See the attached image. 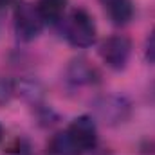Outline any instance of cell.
Here are the masks:
<instances>
[{"label":"cell","instance_id":"cell-1","mask_svg":"<svg viewBox=\"0 0 155 155\" xmlns=\"http://www.w3.org/2000/svg\"><path fill=\"white\" fill-rule=\"evenodd\" d=\"M13 18H15V33L22 41L36 40L45 25L36 4L31 2H16Z\"/></svg>","mask_w":155,"mask_h":155},{"label":"cell","instance_id":"cell-2","mask_svg":"<svg viewBox=\"0 0 155 155\" xmlns=\"http://www.w3.org/2000/svg\"><path fill=\"white\" fill-rule=\"evenodd\" d=\"M96 33L94 18L85 9H74L65 20V38L74 47H90L96 41Z\"/></svg>","mask_w":155,"mask_h":155},{"label":"cell","instance_id":"cell-3","mask_svg":"<svg viewBox=\"0 0 155 155\" xmlns=\"http://www.w3.org/2000/svg\"><path fill=\"white\" fill-rule=\"evenodd\" d=\"M132 54V43L130 40L123 35L108 36L99 45V56L107 63V67L114 71H123L130 60Z\"/></svg>","mask_w":155,"mask_h":155},{"label":"cell","instance_id":"cell-4","mask_svg":"<svg viewBox=\"0 0 155 155\" xmlns=\"http://www.w3.org/2000/svg\"><path fill=\"white\" fill-rule=\"evenodd\" d=\"M94 110L107 124H121L130 117V101L123 96L108 94L94 101Z\"/></svg>","mask_w":155,"mask_h":155},{"label":"cell","instance_id":"cell-5","mask_svg":"<svg viewBox=\"0 0 155 155\" xmlns=\"http://www.w3.org/2000/svg\"><path fill=\"white\" fill-rule=\"evenodd\" d=\"M69 137L72 139L74 146L79 153L90 152L97 146V126L92 116H79L76 117L69 128H67Z\"/></svg>","mask_w":155,"mask_h":155},{"label":"cell","instance_id":"cell-6","mask_svg":"<svg viewBox=\"0 0 155 155\" xmlns=\"http://www.w3.org/2000/svg\"><path fill=\"white\" fill-rule=\"evenodd\" d=\"M67 81L72 87H83V85H92L97 81V71L85 60V58H76L69 63L67 67Z\"/></svg>","mask_w":155,"mask_h":155},{"label":"cell","instance_id":"cell-7","mask_svg":"<svg viewBox=\"0 0 155 155\" xmlns=\"http://www.w3.org/2000/svg\"><path fill=\"white\" fill-rule=\"evenodd\" d=\"M105 7L108 18L116 25H124L134 18V2L132 0H99Z\"/></svg>","mask_w":155,"mask_h":155},{"label":"cell","instance_id":"cell-8","mask_svg":"<svg viewBox=\"0 0 155 155\" xmlns=\"http://www.w3.org/2000/svg\"><path fill=\"white\" fill-rule=\"evenodd\" d=\"M36 7L45 24H56L63 18V13L67 9V0H38Z\"/></svg>","mask_w":155,"mask_h":155},{"label":"cell","instance_id":"cell-9","mask_svg":"<svg viewBox=\"0 0 155 155\" xmlns=\"http://www.w3.org/2000/svg\"><path fill=\"white\" fill-rule=\"evenodd\" d=\"M47 150H49V155H79L78 148L72 143V139L67 134V130L54 134L52 139L49 141Z\"/></svg>","mask_w":155,"mask_h":155},{"label":"cell","instance_id":"cell-10","mask_svg":"<svg viewBox=\"0 0 155 155\" xmlns=\"http://www.w3.org/2000/svg\"><path fill=\"white\" fill-rule=\"evenodd\" d=\"M15 96V83L9 79L0 78V105L9 103V99Z\"/></svg>","mask_w":155,"mask_h":155},{"label":"cell","instance_id":"cell-11","mask_svg":"<svg viewBox=\"0 0 155 155\" xmlns=\"http://www.w3.org/2000/svg\"><path fill=\"white\" fill-rule=\"evenodd\" d=\"M144 56L150 63H155V27L148 33L144 41Z\"/></svg>","mask_w":155,"mask_h":155},{"label":"cell","instance_id":"cell-12","mask_svg":"<svg viewBox=\"0 0 155 155\" xmlns=\"http://www.w3.org/2000/svg\"><path fill=\"white\" fill-rule=\"evenodd\" d=\"M7 155H29V146L24 139L15 141V144L7 150Z\"/></svg>","mask_w":155,"mask_h":155},{"label":"cell","instance_id":"cell-13","mask_svg":"<svg viewBox=\"0 0 155 155\" xmlns=\"http://www.w3.org/2000/svg\"><path fill=\"white\" fill-rule=\"evenodd\" d=\"M143 155H155V143H146L143 148Z\"/></svg>","mask_w":155,"mask_h":155},{"label":"cell","instance_id":"cell-14","mask_svg":"<svg viewBox=\"0 0 155 155\" xmlns=\"http://www.w3.org/2000/svg\"><path fill=\"white\" fill-rule=\"evenodd\" d=\"M16 0H0V7H7V5H11V4H15Z\"/></svg>","mask_w":155,"mask_h":155},{"label":"cell","instance_id":"cell-15","mask_svg":"<svg viewBox=\"0 0 155 155\" xmlns=\"http://www.w3.org/2000/svg\"><path fill=\"white\" fill-rule=\"evenodd\" d=\"M2 135H4V130H2V124H0V141H2Z\"/></svg>","mask_w":155,"mask_h":155}]
</instances>
